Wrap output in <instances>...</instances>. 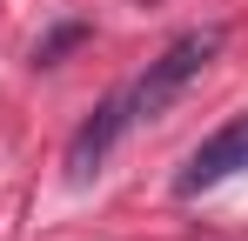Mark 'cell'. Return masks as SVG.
Here are the masks:
<instances>
[{"instance_id": "cell-1", "label": "cell", "mask_w": 248, "mask_h": 241, "mask_svg": "<svg viewBox=\"0 0 248 241\" xmlns=\"http://www.w3.org/2000/svg\"><path fill=\"white\" fill-rule=\"evenodd\" d=\"M215 54H221V27H195V34L168 40V54H161V60H148V74L127 87L134 120H155L168 101H174V94H181V87H188V80H195L208 60H215Z\"/></svg>"}, {"instance_id": "cell-2", "label": "cell", "mask_w": 248, "mask_h": 241, "mask_svg": "<svg viewBox=\"0 0 248 241\" xmlns=\"http://www.w3.org/2000/svg\"><path fill=\"white\" fill-rule=\"evenodd\" d=\"M127 120H134V101H127V87H121V94H108V101L74 127V141H67V181H94V174H101V161L114 154V141L127 134Z\"/></svg>"}, {"instance_id": "cell-3", "label": "cell", "mask_w": 248, "mask_h": 241, "mask_svg": "<svg viewBox=\"0 0 248 241\" xmlns=\"http://www.w3.org/2000/svg\"><path fill=\"white\" fill-rule=\"evenodd\" d=\"M242 167H248V120H228L221 134H208L202 148L188 154V167L174 174V195L195 201V195H208V188H221L228 174H242Z\"/></svg>"}, {"instance_id": "cell-4", "label": "cell", "mask_w": 248, "mask_h": 241, "mask_svg": "<svg viewBox=\"0 0 248 241\" xmlns=\"http://www.w3.org/2000/svg\"><path fill=\"white\" fill-rule=\"evenodd\" d=\"M81 40H87V27H81V20H61L54 34H41V47H34V67H54V60H61L67 47H81Z\"/></svg>"}]
</instances>
